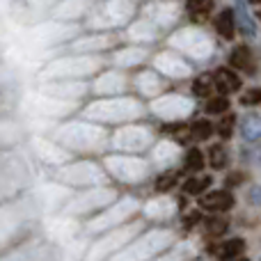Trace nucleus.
I'll return each instance as SVG.
<instances>
[{
    "instance_id": "13",
    "label": "nucleus",
    "mask_w": 261,
    "mask_h": 261,
    "mask_svg": "<svg viewBox=\"0 0 261 261\" xmlns=\"http://www.w3.org/2000/svg\"><path fill=\"white\" fill-rule=\"evenodd\" d=\"M227 227H229V225H227V220H225V218H220V216H211L206 220V231L211 236H222L227 231Z\"/></svg>"
},
{
    "instance_id": "16",
    "label": "nucleus",
    "mask_w": 261,
    "mask_h": 261,
    "mask_svg": "<svg viewBox=\"0 0 261 261\" xmlns=\"http://www.w3.org/2000/svg\"><path fill=\"white\" fill-rule=\"evenodd\" d=\"M193 92L197 96H208V92H211V78H208V76L197 78V81H195V85H193Z\"/></svg>"
},
{
    "instance_id": "19",
    "label": "nucleus",
    "mask_w": 261,
    "mask_h": 261,
    "mask_svg": "<svg viewBox=\"0 0 261 261\" xmlns=\"http://www.w3.org/2000/svg\"><path fill=\"white\" fill-rule=\"evenodd\" d=\"M231 261H248V259H243V257H236V259H231Z\"/></svg>"
},
{
    "instance_id": "3",
    "label": "nucleus",
    "mask_w": 261,
    "mask_h": 261,
    "mask_svg": "<svg viewBox=\"0 0 261 261\" xmlns=\"http://www.w3.org/2000/svg\"><path fill=\"white\" fill-rule=\"evenodd\" d=\"M234 18H236V25H241V30L245 32L248 37H257V21L252 18V14H250L248 5L243 3V0H239L236 3V9H234Z\"/></svg>"
},
{
    "instance_id": "14",
    "label": "nucleus",
    "mask_w": 261,
    "mask_h": 261,
    "mask_svg": "<svg viewBox=\"0 0 261 261\" xmlns=\"http://www.w3.org/2000/svg\"><path fill=\"white\" fill-rule=\"evenodd\" d=\"M234 126H236V117L234 115H229V117H222V122L218 124V135H220V138H231V133H234Z\"/></svg>"
},
{
    "instance_id": "17",
    "label": "nucleus",
    "mask_w": 261,
    "mask_h": 261,
    "mask_svg": "<svg viewBox=\"0 0 261 261\" xmlns=\"http://www.w3.org/2000/svg\"><path fill=\"white\" fill-rule=\"evenodd\" d=\"M176 184V176L174 174H161L156 179V188L161 190V193H165V190H170L172 186Z\"/></svg>"
},
{
    "instance_id": "1",
    "label": "nucleus",
    "mask_w": 261,
    "mask_h": 261,
    "mask_svg": "<svg viewBox=\"0 0 261 261\" xmlns=\"http://www.w3.org/2000/svg\"><path fill=\"white\" fill-rule=\"evenodd\" d=\"M199 206H202L204 211L222 213L234 206V197H231V193H227V190H211V193H202Z\"/></svg>"
},
{
    "instance_id": "5",
    "label": "nucleus",
    "mask_w": 261,
    "mask_h": 261,
    "mask_svg": "<svg viewBox=\"0 0 261 261\" xmlns=\"http://www.w3.org/2000/svg\"><path fill=\"white\" fill-rule=\"evenodd\" d=\"M243 252H245V241L243 239H229L218 248V257H220V261H231V259L241 257Z\"/></svg>"
},
{
    "instance_id": "8",
    "label": "nucleus",
    "mask_w": 261,
    "mask_h": 261,
    "mask_svg": "<svg viewBox=\"0 0 261 261\" xmlns=\"http://www.w3.org/2000/svg\"><path fill=\"white\" fill-rule=\"evenodd\" d=\"M241 135H243L245 142H257L259 140V117L257 115H250L241 122Z\"/></svg>"
},
{
    "instance_id": "7",
    "label": "nucleus",
    "mask_w": 261,
    "mask_h": 261,
    "mask_svg": "<svg viewBox=\"0 0 261 261\" xmlns=\"http://www.w3.org/2000/svg\"><path fill=\"white\" fill-rule=\"evenodd\" d=\"M208 186H211V176L190 174V179L184 184V193L186 195H202V193H206Z\"/></svg>"
},
{
    "instance_id": "10",
    "label": "nucleus",
    "mask_w": 261,
    "mask_h": 261,
    "mask_svg": "<svg viewBox=\"0 0 261 261\" xmlns=\"http://www.w3.org/2000/svg\"><path fill=\"white\" fill-rule=\"evenodd\" d=\"M188 133L193 135L195 140H208L211 138V133H213V126H211L208 119H197V122L188 128Z\"/></svg>"
},
{
    "instance_id": "12",
    "label": "nucleus",
    "mask_w": 261,
    "mask_h": 261,
    "mask_svg": "<svg viewBox=\"0 0 261 261\" xmlns=\"http://www.w3.org/2000/svg\"><path fill=\"white\" fill-rule=\"evenodd\" d=\"M204 108H206L208 115H225L229 110V101L225 96H216V99H208Z\"/></svg>"
},
{
    "instance_id": "9",
    "label": "nucleus",
    "mask_w": 261,
    "mask_h": 261,
    "mask_svg": "<svg viewBox=\"0 0 261 261\" xmlns=\"http://www.w3.org/2000/svg\"><path fill=\"white\" fill-rule=\"evenodd\" d=\"M208 165L216 167V170H222L227 165V151L222 144H213L208 147Z\"/></svg>"
},
{
    "instance_id": "6",
    "label": "nucleus",
    "mask_w": 261,
    "mask_h": 261,
    "mask_svg": "<svg viewBox=\"0 0 261 261\" xmlns=\"http://www.w3.org/2000/svg\"><path fill=\"white\" fill-rule=\"evenodd\" d=\"M229 64L231 69H250L252 67V53L248 46H236L229 55Z\"/></svg>"
},
{
    "instance_id": "2",
    "label": "nucleus",
    "mask_w": 261,
    "mask_h": 261,
    "mask_svg": "<svg viewBox=\"0 0 261 261\" xmlns=\"http://www.w3.org/2000/svg\"><path fill=\"white\" fill-rule=\"evenodd\" d=\"M213 87H216L220 94H234L241 90V76L234 69H220L213 78Z\"/></svg>"
},
{
    "instance_id": "20",
    "label": "nucleus",
    "mask_w": 261,
    "mask_h": 261,
    "mask_svg": "<svg viewBox=\"0 0 261 261\" xmlns=\"http://www.w3.org/2000/svg\"><path fill=\"white\" fill-rule=\"evenodd\" d=\"M250 3H252V5H254V7H257V5H259V0H250Z\"/></svg>"
},
{
    "instance_id": "15",
    "label": "nucleus",
    "mask_w": 261,
    "mask_h": 261,
    "mask_svg": "<svg viewBox=\"0 0 261 261\" xmlns=\"http://www.w3.org/2000/svg\"><path fill=\"white\" fill-rule=\"evenodd\" d=\"M186 7L193 16H204L208 14V0H186Z\"/></svg>"
},
{
    "instance_id": "18",
    "label": "nucleus",
    "mask_w": 261,
    "mask_h": 261,
    "mask_svg": "<svg viewBox=\"0 0 261 261\" xmlns=\"http://www.w3.org/2000/svg\"><path fill=\"white\" fill-rule=\"evenodd\" d=\"M261 101V92L259 90H245V94L241 96V103L243 106H257Z\"/></svg>"
},
{
    "instance_id": "4",
    "label": "nucleus",
    "mask_w": 261,
    "mask_h": 261,
    "mask_svg": "<svg viewBox=\"0 0 261 261\" xmlns=\"http://www.w3.org/2000/svg\"><path fill=\"white\" fill-rule=\"evenodd\" d=\"M236 28L239 25H236V18H234V9H222L216 16V30L225 39H231L236 35Z\"/></svg>"
},
{
    "instance_id": "11",
    "label": "nucleus",
    "mask_w": 261,
    "mask_h": 261,
    "mask_svg": "<svg viewBox=\"0 0 261 261\" xmlns=\"http://www.w3.org/2000/svg\"><path fill=\"white\" fill-rule=\"evenodd\" d=\"M204 163H206L204 153L199 151V149H190V151L186 153L184 165H186V170H190V172H199V170L204 167Z\"/></svg>"
}]
</instances>
